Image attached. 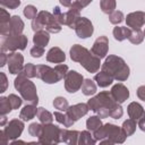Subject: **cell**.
I'll return each instance as SVG.
<instances>
[{
  "label": "cell",
  "instance_id": "6da1fadb",
  "mask_svg": "<svg viewBox=\"0 0 145 145\" xmlns=\"http://www.w3.org/2000/svg\"><path fill=\"white\" fill-rule=\"evenodd\" d=\"M102 70L110 74L113 79L118 82H125L129 77L130 69L128 65L121 57L118 56H109L105 58L104 62L102 63Z\"/></svg>",
  "mask_w": 145,
  "mask_h": 145
},
{
  "label": "cell",
  "instance_id": "7a4b0ae2",
  "mask_svg": "<svg viewBox=\"0 0 145 145\" xmlns=\"http://www.w3.org/2000/svg\"><path fill=\"white\" fill-rule=\"evenodd\" d=\"M14 86L19 92L24 101H26L28 104L37 105L39 96H37L36 86L34 85L33 82H31L28 78L24 77L23 75H18L14 80Z\"/></svg>",
  "mask_w": 145,
  "mask_h": 145
},
{
  "label": "cell",
  "instance_id": "3957f363",
  "mask_svg": "<svg viewBox=\"0 0 145 145\" xmlns=\"http://www.w3.org/2000/svg\"><path fill=\"white\" fill-rule=\"evenodd\" d=\"M28 43V39L26 35H9V36H2L0 49L1 52H16L17 50H25L26 45Z\"/></svg>",
  "mask_w": 145,
  "mask_h": 145
},
{
  "label": "cell",
  "instance_id": "277c9868",
  "mask_svg": "<svg viewBox=\"0 0 145 145\" xmlns=\"http://www.w3.org/2000/svg\"><path fill=\"white\" fill-rule=\"evenodd\" d=\"M116 104L117 102L113 100L111 93L108 91H102L87 101L88 109L94 112H96L101 108H106L109 111H111L116 106Z\"/></svg>",
  "mask_w": 145,
  "mask_h": 145
},
{
  "label": "cell",
  "instance_id": "5b68a950",
  "mask_svg": "<svg viewBox=\"0 0 145 145\" xmlns=\"http://www.w3.org/2000/svg\"><path fill=\"white\" fill-rule=\"evenodd\" d=\"M61 142V128L50 123L43 125V133L39 137L41 145H58Z\"/></svg>",
  "mask_w": 145,
  "mask_h": 145
},
{
  "label": "cell",
  "instance_id": "8992f818",
  "mask_svg": "<svg viewBox=\"0 0 145 145\" xmlns=\"http://www.w3.org/2000/svg\"><path fill=\"white\" fill-rule=\"evenodd\" d=\"M36 19L42 24V26L45 28L46 32L49 33H59L61 31V25L56 20V18L53 17V15L46 10H42L39 12V15L36 16Z\"/></svg>",
  "mask_w": 145,
  "mask_h": 145
},
{
  "label": "cell",
  "instance_id": "52a82bcc",
  "mask_svg": "<svg viewBox=\"0 0 145 145\" xmlns=\"http://www.w3.org/2000/svg\"><path fill=\"white\" fill-rule=\"evenodd\" d=\"M36 77L43 80L45 84H56L61 80L60 76L54 68L48 65H37L36 66Z\"/></svg>",
  "mask_w": 145,
  "mask_h": 145
},
{
  "label": "cell",
  "instance_id": "ba28073f",
  "mask_svg": "<svg viewBox=\"0 0 145 145\" xmlns=\"http://www.w3.org/2000/svg\"><path fill=\"white\" fill-rule=\"evenodd\" d=\"M65 82V88L68 93H75L79 88H82V85L84 83V77L82 74L77 72L76 70H69L63 78Z\"/></svg>",
  "mask_w": 145,
  "mask_h": 145
},
{
  "label": "cell",
  "instance_id": "9c48e42d",
  "mask_svg": "<svg viewBox=\"0 0 145 145\" xmlns=\"http://www.w3.org/2000/svg\"><path fill=\"white\" fill-rule=\"evenodd\" d=\"M103 127L105 130V138L112 140L114 144H122L126 140L127 136L121 127L113 123H109V122L103 125Z\"/></svg>",
  "mask_w": 145,
  "mask_h": 145
},
{
  "label": "cell",
  "instance_id": "30bf717a",
  "mask_svg": "<svg viewBox=\"0 0 145 145\" xmlns=\"http://www.w3.org/2000/svg\"><path fill=\"white\" fill-rule=\"evenodd\" d=\"M74 29L76 32V35L79 39H87V37L92 36V34L94 32V27H93L92 22L86 17H80L76 22Z\"/></svg>",
  "mask_w": 145,
  "mask_h": 145
},
{
  "label": "cell",
  "instance_id": "8fae6325",
  "mask_svg": "<svg viewBox=\"0 0 145 145\" xmlns=\"http://www.w3.org/2000/svg\"><path fill=\"white\" fill-rule=\"evenodd\" d=\"M24 127L25 126H24V121L23 120H20V119H11L10 121H8V123L6 125L3 130H5V133H6V135L8 136L9 139L15 140L22 135V133L24 130Z\"/></svg>",
  "mask_w": 145,
  "mask_h": 145
},
{
  "label": "cell",
  "instance_id": "7c38bea8",
  "mask_svg": "<svg viewBox=\"0 0 145 145\" xmlns=\"http://www.w3.org/2000/svg\"><path fill=\"white\" fill-rule=\"evenodd\" d=\"M108 51H109V39L105 35L99 36L94 41V43L92 45V49H91V52L94 56H96L97 58L102 59V58L106 57Z\"/></svg>",
  "mask_w": 145,
  "mask_h": 145
},
{
  "label": "cell",
  "instance_id": "4fadbf2b",
  "mask_svg": "<svg viewBox=\"0 0 145 145\" xmlns=\"http://www.w3.org/2000/svg\"><path fill=\"white\" fill-rule=\"evenodd\" d=\"M24 57L19 52H10L8 54V69L12 75L20 74L24 68Z\"/></svg>",
  "mask_w": 145,
  "mask_h": 145
},
{
  "label": "cell",
  "instance_id": "5bb4252c",
  "mask_svg": "<svg viewBox=\"0 0 145 145\" xmlns=\"http://www.w3.org/2000/svg\"><path fill=\"white\" fill-rule=\"evenodd\" d=\"M100 60H101L100 58H97L91 51H88V53H86L84 56V58L82 59V61L79 63L88 72H97V70L100 69V66H101V61Z\"/></svg>",
  "mask_w": 145,
  "mask_h": 145
},
{
  "label": "cell",
  "instance_id": "9a60e30c",
  "mask_svg": "<svg viewBox=\"0 0 145 145\" xmlns=\"http://www.w3.org/2000/svg\"><path fill=\"white\" fill-rule=\"evenodd\" d=\"M126 24L130 29H140L145 24V12L144 11H134L127 15Z\"/></svg>",
  "mask_w": 145,
  "mask_h": 145
},
{
  "label": "cell",
  "instance_id": "2e32d148",
  "mask_svg": "<svg viewBox=\"0 0 145 145\" xmlns=\"http://www.w3.org/2000/svg\"><path fill=\"white\" fill-rule=\"evenodd\" d=\"M88 105H87V103H77V104H74V105H70L69 108H68V110L66 111V113L68 114V117L71 119V120H74L75 122L77 121V120H79L82 117H84V116H86L87 114V112H88Z\"/></svg>",
  "mask_w": 145,
  "mask_h": 145
},
{
  "label": "cell",
  "instance_id": "e0dca14e",
  "mask_svg": "<svg viewBox=\"0 0 145 145\" xmlns=\"http://www.w3.org/2000/svg\"><path fill=\"white\" fill-rule=\"evenodd\" d=\"M110 93H111L113 100L119 104L126 102L129 97V89L122 83H118V84L113 85Z\"/></svg>",
  "mask_w": 145,
  "mask_h": 145
},
{
  "label": "cell",
  "instance_id": "ac0fdd59",
  "mask_svg": "<svg viewBox=\"0 0 145 145\" xmlns=\"http://www.w3.org/2000/svg\"><path fill=\"white\" fill-rule=\"evenodd\" d=\"M80 131L78 130H69L67 128H61V142L67 145H78Z\"/></svg>",
  "mask_w": 145,
  "mask_h": 145
},
{
  "label": "cell",
  "instance_id": "d6986e66",
  "mask_svg": "<svg viewBox=\"0 0 145 145\" xmlns=\"http://www.w3.org/2000/svg\"><path fill=\"white\" fill-rule=\"evenodd\" d=\"M127 112L130 119L138 121L139 119L145 117V110L138 102H131L127 106Z\"/></svg>",
  "mask_w": 145,
  "mask_h": 145
},
{
  "label": "cell",
  "instance_id": "ffe728a7",
  "mask_svg": "<svg viewBox=\"0 0 145 145\" xmlns=\"http://www.w3.org/2000/svg\"><path fill=\"white\" fill-rule=\"evenodd\" d=\"M46 60L49 62H53V63H59L60 65L66 60V54L59 46H53L48 51Z\"/></svg>",
  "mask_w": 145,
  "mask_h": 145
},
{
  "label": "cell",
  "instance_id": "44dd1931",
  "mask_svg": "<svg viewBox=\"0 0 145 145\" xmlns=\"http://www.w3.org/2000/svg\"><path fill=\"white\" fill-rule=\"evenodd\" d=\"M80 9H78L77 7H75L74 5H71V7L67 10L66 12V25L70 28L75 27L76 22L80 18Z\"/></svg>",
  "mask_w": 145,
  "mask_h": 145
},
{
  "label": "cell",
  "instance_id": "7402d4cb",
  "mask_svg": "<svg viewBox=\"0 0 145 145\" xmlns=\"http://www.w3.org/2000/svg\"><path fill=\"white\" fill-rule=\"evenodd\" d=\"M88 49H86L85 46H82L80 44H74L70 50H69V54L72 61L75 62H80L82 59L84 58V56L86 53H88Z\"/></svg>",
  "mask_w": 145,
  "mask_h": 145
},
{
  "label": "cell",
  "instance_id": "603a6c76",
  "mask_svg": "<svg viewBox=\"0 0 145 145\" xmlns=\"http://www.w3.org/2000/svg\"><path fill=\"white\" fill-rule=\"evenodd\" d=\"M24 26H25V24L18 15L11 16V19H10V35H20V34H23Z\"/></svg>",
  "mask_w": 145,
  "mask_h": 145
},
{
  "label": "cell",
  "instance_id": "cb8c5ba5",
  "mask_svg": "<svg viewBox=\"0 0 145 145\" xmlns=\"http://www.w3.org/2000/svg\"><path fill=\"white\" fill-rule=\"evenodd\" d=\"M49 41H50V33L44 29L39 31V32L34 33V35H33V43L36 46L44 48L45 45H48Z\"/></svg>",
  "mask_w": 145,
  "mask_h": 145
},
{
  "label": "cell",
  "instance_id": "d4e9b609",
  "mask_svg": "<svg viewBox=\"0 0 145 145\" xmlns=\"http://www.w3.org/2000/svg\"><path fill=\"white\" fill-rule=\"evenodd\" d=\"M37 110H39V108H36V105H34V104H26V105L20 110L19 118H20L23 121L32 120V119L37 114Z\"/></svg>",
  "mask_w": 145,
  "mask_h": 145
},
{
  "label": "cell",
  "instance_id": "484cf974",
  "mask_svg": "<svg viewBox=\"0 0 145 145\" xmlns=\"http://www.w3.org/2000/svg\"><path fill=\"white\" fill-rule=\"evenodd\" d=\"M94 80L96 82V85H97V86H100V87H108L109 85L112 84L113 77H112L110 74H108V72H105V71H103V70H101L100 72H97V74L94 76Z\"/></svg>",
  "mask_w": 145,
  "mask_h": 145
},
{
  "label": "cell",
  "instance_id": "4316f807",
  "mask_svg": "<svg viewBox=\"0 0 145 145\" xmlns=\"http://www.w3.org/2000/svg\"><path fill=\"white\" fill-rule=\"evenodd\" d=\"M130 32H131V29L129 27H127V26H116L113 28V31H112V34H113V37L117 41L121 42V41H123V40L129 37Z\"/></svg>",
  "mask_w": 145,
  "mask_h": 145
},
{
  "label": "cell",
  "instance_id": "83f0119b",
  "mask_svg": "<svg viewBox=\"0 0 145 145\" xmlns=\"http://www.w3.org/2000/svg\"><path fill=\"white\" fill-rule=\"evenodd\" d=\"M36 116H37V118H39V120H40V122H41L42 125H50V123H52L53 118H54L53 114H52L50 111L45 110V109L42 108V106L39 108Z\"/></svg>",
  "mask_w": 145,
  "mask_h": 145
},
{
  "label": "cell",
  "instance_id": "f1b7e54d",
  "mask_svg": "<svg viewBox=\"0 0 145 145\" xmlns=\"http://www.w3.org/2000/svg\"><path fill=\"white\" fill-rule=\"evenodd\" d=\"M96 91H97V86L92 79H89V78L84 79V83L82 85V92H83L84 95L91 96V95L95 94Z\"/></svg>",
  "mask_w": 145,
  "mask_h": 145
},
{
  "label": "cell",
  "instance_id": "f546056e",
  "mask_svg": "<svg viewBox=\"0 0 145 145\" xmlns=\"http://www.w3.org/2000/svg\"><path fill=\"white\" fill-rule=\"evenodd\" d=\"M53 117H54V119H56L59 123L63 125V127H66V128L71 127V126L75 123V121L71 120V119L68 117L67 113H63V112H60V111H54Z\"/></svg>",
  "mask_w": 145,
  "mask_h": 145
},
{
  "label": "cell",
  "instance_id": "4dcf8cb0",
  "mask_svg": "<svg viewBox=\"0 0 145 145\" xmlns=\"http://www.w3.org/2000/svg\"><path fill=\"white\" fill-rule=\"evenodd\" d=\"M96 140L88 130H83L79 134V139H78V145H95Z\"/></svg>",
  "mask_w": 145,
  "mask_h": 145
},
{
  "label": "cell",
  "instance_id": "1f68e13d",
  "mask_svg": "<svg viewBox=\"0 0 145 145\" xmlns=\"http://www.w3.org/2000/svg\"><path fill=\"white\" fill-rule=\"evenodd\" d=\"M101 126H103V123H102L101 118H99L97 116H92V117L87 118V120H86V128L88 131H95Z\"/></svg>",
  "mask_w": 145,
  "mask_h": 145
},
{
  "label": "cell",
  "instance_id": "d6a6232c",
  "mask_svg": "<svg viewBox=\"0 0 145 145\" xmlns=\"http://www.w3.org/2000/svg\"><path fill=\"white\" fill-rule=\"evenodd\" d=\"M136 127H137V122H136V120H134V119H127V120H125L123 122H122V126H121V128H122V130L125 131V134H126V136L128 137V136H131L135 131H136Z\"/></svg>",
  "mask_w": 145,
  "mask_h": 145
},
{
  "label": "cell",
  "instance_id": "836d02e7",
  "mask_svg": "<svg viewBox=\"0 0 145 145\" xmlns=\"http://www.w3.org/2000/svg\"><path fill=\"white\" fill-rule=\"evenodd\" d=\"M116 5L117 3H116L114 0H101L100 1L101 10L106 15H110L116 10Z\"/></svg>",
  "mask_w": 145,
  "mask_h": 145
},
{
  "label": "cell",
  "instance_id": "e575fe53",
  "mask_svg": "<svg viewBox=\"0 0 145 145\" xmlns=\"http://www.w3.org/2000/svg\"><path fill=\"white\" fill-rule=\"evenodd\" d=\"M53 106L54 109H57L58 111H63L66 112L69 108V103H68V100L63 96H57L54 100H53Z\"/></svg>",
  "mask_w": 145,
  "mask_h": 145
},
{
  "label": "cell",
  "instance_id": "d590c367",
  "mask_svg": "<svg viewBox=\"0 0 145 145\" xmlns=\"http://www.w3.org/2000/svg\"><path fill=\"white\" fill-rule=\"evenodd\" d=\"M19 75H23L26 78H34V77H36V66L31 63V62L26 63Z\"/></svg>",
  "mask_w": 145,
  "mask_h": 145
},
{
  "label": "cell",
  "instance_id": "8d00e7d4",
  "mask_svg": "<svg viewBox=\"0 0 145 145\" xmlns=\"http://www.w3.org/2000/svg\"><path fill=\"white\" fill-rule=\"evenodd\" d=\"M128 40L133 44H140L144 40V32H142L140 29H131Z\"/></svg>",
  "mask_w": 145,
  "mask_h": 145
},
{
  "label": "cell",
  "instance_id": "74e56055",
  "mask_svg": "<svg viewBox=\"0 0 145 145\" xmlns=\"http://www.w3.org/2000/svg\"><path fill=\"white\" fill-rule=\"evenodd\" d=\"M43 133V125L39 122H32L28 126V134L33 137H40Z\"/></svg>",
  "mask_w": 145,
  "mask_h": 145
},
{
  "label": "cell",
  "instance_id": "f35d334b",
  "mask_svg": "<svg viewBox=\"0 0 145 145\" xmlns=\"http://www.w3.org/2000/svg\"><path fill=\"white\" fill-rule=\"evenodd\" d=\"M11 110H12V108L10 105V102H9L8 97L1 96L0 97V114L1 116H7Z\"/></svg>",
  "mask_w": 145,
  "mask_h": 145
},
{
  "label": "cell",
  "instance_id": "ab89813d",
  "mask_svg": "<svg viewBox=\"0 0 145 145\" xmlns=\"http://www.w3.org/2000/svg\"><path fill=\"white\" fill-rule=\"evenodd\" d=\"M23 14H24V16H25L26 18L32 19V20H33V19H35V18H36V16L39 15L36 7H35V6H33V5H27V6L23 9Z\"/></svg>",
  "mask_w": 145,
  "mask_h": 145
},
{
  "label": "cell",
  "instance_id": "60d3db41",
  "mask_svg": "<svg viewBox=\"0 0 145 145\" xmlns=\"http://www.w3.org/2000/svg\"><path fill=\"white\" fill-rule=\"evenodd\" d=\"M53 17L56 18V20L60 24V25H66V12H63L59 6H56L53 8V12H52Z\"/></svg>",
  "mask_w": 145,
  "mask_h": 145
},
{
  "label": "cell",
  "instance_id": "b9f144b4",
  "mask_svg": "<svg viewBox=\"0 0 145 145\" xmlns=\"http://www.w3.org/2000/svg\"><path fill=\"white\" fill-rule=\"evenodd\" d=\"M123 18H125V16H123L122 11H120V10H114L112 14L109 15V20H110V23L113 24V25L120 24V23L123 20Z\"/></svg>",
  "mask_w": 145,
  "mask_h": 145
},
{
  "label": "cell",
  "instance_id": "7bdbcfd3",
  "mask_svg": "<svg viewBox=\"0 0 145 145\" xmlns=\"http://www.w3.org/2000/svg\"><path fill=\"white\" fill-rule=\"evenodd\" d=\"M7 97H8L9 102H10V105H11L12 110H14V109H19V108H20L23 100H22L18 95H16V94H9Z\"/></svg>",
  "mask_w": 145,
  "mask_h": 145
},
{
  "label": "cell",
  "instance_id": "ee69618b",
  "mask_svg": "<svg viewBox=\"0 0 145 145\" xmlns=\"http://www.w3.org/2000/svg\"><path fill=\"white\" fill-rule=\"evenodd\" d=\"M122 114H123V109L119 103H117L116 106L110 111V116L109 117H111L113 119H120L122 117Z\"/></svg>",
  "mask_w": 145,
  "mask_h": 145
},
{
  "label": "cell",
  "instance_id": "f6af8a7d",
  "mask_svg": "<svg viewBox=\"0 0 145 145\" xmlns=\"http://www.w3.org/2000/svg\"><path fill=\"white\" fill-rule=\"evenodd\" d=\"M11 16L5 8H0V25H7L10 23Z\"/></svg>",
  "mask_w": 145,
  "mask_h": 145
},
{
  "label": "cell",
  "instance_id": "bcb514c9",
  "mask_svg": "<svg viewBox=\"0 0 145 145\" xmlns=\"http://www.w3.org/2000/svg\"><path fill=\"white\" fill-rule=\"evenodd\" d=\"M0 6L6 7L8 9H16L20 6V1L19 0H6V1H1Z\"/></svg>",
  "mask_w": 145,
  "mask_h": 145
},
{
  "label": "cell",
  "instance_id": "7dc6e473",
  "mask_svg": "<svg viewBox=\"0 0 145 145\" xmlns=\"http://www.w3.org/2000/svg\"><path fill=\"white\" fill-rule=\"evenodd\" d=\"M54 69H56V71L58 72V75L60 76V78H61V79H63V78L66 77L67 72L69 71V70H68V66H67V65H65V63L57 65V66L54 67Z\"/></svg>",
  "mask_w": 145,
  "mask_h": 145
},
{
  "label": "cell",
  "instance_id": "c3c4849f",
  "mask_svg": "<svg viewBox=\"0 0 145 145\" xmlns=\"http://www.w3.org/2000/svg\"><path fill=\"white\" fill-rule=\"evenodd\" d=\"M29 53H31V56H32L33 58H41V57L44 54V48L34 45V46L31 49Z\"/></svg>",
  "mask_w": 145,
  "mask_h": 145
},
{
  "label": "cell",
  "instance_id": "681fc988",
  "mask_svg": "<svg viewBox=\"0 0 145 145\" xmlns=\"http://www.w3.org/2000/svg\"><path fill=\"white\" fill-rule=\"evenodd\" d=\"M0 82H1V88H0V92L3 93L5 91H7V87H8V79H7V76L5 72H0Z\"/></svg>",
  "mask_w": 145,
  "mask_h": 145
},
{
  "label": "cell",
  "instance_id": "f907efd6",
  "mask_svg": "<svg viewBox=\"0 0 145 145\" xmlns=\"http://www.w3.org/2000/svg\"><path fill=\"white\" fill-rule=\"evenodd\" d=\"M136 94H137V96H138L139 100L145 101V85L139 86V87L137 88V91H136Z\"/></svg>",
  "mask_w": 145,
  "mask_h": 145
},
{
  "label": "cell",
  "instance_id": "816d5d0a",
  "mask_svg": "<svg viewBox=\"0 0 145 145\" xmlns=\"http://www.w3.org/2000/svg\"><path fill=\"white\" fill-rule=\"evenodd\" d=\"M0 138H1L0 145H9V138H8V136L6 135V133H5L3 129L0 131Z\"/></svg>",
  "mask_w": 145,
  "mask_h": 145
},
{
  "label": "cell",
  "instance_id": "f5cc1de1",
  "mask_svg": "<svg viewBox=\"0 0 145 145\" xmlns=\"http://www.w3.org/2000/svg\"><path fill=\"white\" fill-rule=\"evenodd\" d=\"M6 63H8V54H6V52H1L0 53V67L6 66Z\"/></svg>",
  "mask_w": 145,
  "mask_h": 145
},
{
  "label": "cell",
  "instance_id": "db71d44e",
  "mask_svg": "<svg viewBox=\"0 0 145 145\" xmlns=\"http://www.w3.org/2000/svg\"><path fill=\"white\" fill-rule=\"evenodd\" d=\"M137 127H139L140 130L145 131V117L142 118V119H139V120L137 121Z\"/></svg>",
  "mask_w": 145,
  "mask_h": 145
},
{
  "label": "cell",
  "instance_id": "11a10c76",
  "mask_svg": "<svg viewBox=\"0 0 145 145\" xmlns=\"http://www.w3.org/2000/svg\"><path fill=\"white\" fill-rule=\"evenodd\" d=\"M27 143H25L24 140H22V139H15V140H12L9 145H26Z\"/></svg>",
  "mask_w": 145,
  "mask_h": 145
},
{
  "label": "cell",
  "instance_id": "9f6ffc18",
  "mask_svg": "<svg viewBox=\"0 0 145 145\" xmlns=\"http://www.w3.org/2000/svg\"><path fill=\"white\" fill-rule=\"evenodd\" d=\"M99 145H114V143H113L112 140H110V139H108V138H106V139L101 140Z\"/></svg>",
  "mask_w": 145,
  "mask_h": 145
},
{
  "label": "cell",
  "instance_id": "6f0895ef",
  "mask_svg": "<svg viewBox=\"0 0 145 145\" xmlns=\"http://www.w3.org/2000/svg\"><path fill=\"white\" fill-rule=\"evenodd\" d=\"M60 5H62V6H65V7H71V5H72V1H66V0H60Z\"/></svg>",
  "mask_w": 145,
  "mask_h": 145
},
{
  "label": "cell",
  "instance_id": "680465c9",
  "mask_svg": "<svg viewBox=\"0 0 145 145\" xmlns=\"http://www.w3.org/2000/svg\"><path fill=\"white\" fill-rule=\"evenodd\" d=\"M6 122H7V117H6V116H1V121H0V126H1V127H3V126L6 125Z\"/></svg>",
  "mask_w": 145,
  "mask_h": 145
},
{
  "label": "cell",
  "instance_id": "91938a15",
  "mask_svg": "<svg viewBox=\"0 0 145 145\" xmlns=\"http://www.w3.org/2000/svg\"><path fill=\"white\" fill-rule=\"evenodd\" d=\"M26 145H41L40 143H36V142H28Z\"/></svg>",
  "mask_w": 145,
  "mask_h": 145
},
{
  "label": "cell",
  "instance_id": "94428289",
  "mask_svg": "<svg viewBox=\"0 0 145 145\" xmlns=\"http://www.w3.org/2000/svg\"><path fill=\"white\" fill-rule=\"evenodd\" d=\"M144 37H145V31H144Z\"/></svg>",
  "mask_w": 145,
  "mask_h": 145
}]
</instances>
